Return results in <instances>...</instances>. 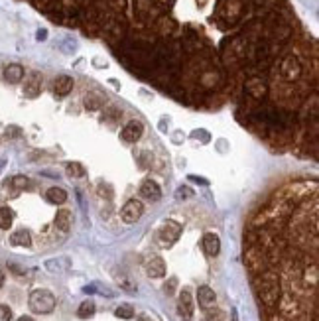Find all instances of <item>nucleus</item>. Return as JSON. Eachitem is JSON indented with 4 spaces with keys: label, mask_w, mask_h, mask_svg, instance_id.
Instances as JSON below:
<instances>
[{
    "label": "nucleus",
    "mask_w": 319,
    "mask_h": 321,
    "mask_svg": "<svg viewBox=\"0 0 319 321\" xmlns=\"http://www.w3.org/2000/svg\"><path fill=\"white\" fill-rule=\"evenodd\" d=\"M120 114H122V112H120L118 108H114V107H112V108H108V110H106V112L103 114V122H108V124H114V122H116V120L120 118Z\"/></svg>",
    "instance_id": "c85d7f7f"
},
{
    "label": "nucleus",
    "mask_w": 319,
    "mask_h": 321,
    "mask_svg": "<svg viewBox=\"0 0 319 321\" xmlns=\"http://www.w3.org/2000/svg\"><path fill=\"white\" fill-rule=\"evenodd\" d=\"M71 221H73V219H71V211H67V209L57 211V215H55V219H53L57 231H61V233H67V231L71 229Z\"/></svg>",
    "instance_id": "a211bd4d"
},
{
    "label": "nucleus",
    "mask_w": 319,
    "mask_h": 321,
    "mask_svg": "<svg viewBox=\"0 0 319 321\" xmlns=\"http://www.w3.org/2000/svg\"><path fill=\"white\" fill-rule=\"evenodd\" d=\"M187 182H193V184H199V186H209V180L199 178V176H187Z\"/></svg>",
    "instance_id": "c9c22d12"
},
{
    "label": "nucleus",
    "mask_w": 319,
    "mask_h": 321,
    "mask_svg": "<svg viewBox=\"0 0 319 321\" xmlns=\"http://www.w3.org/2000/svg\"><path fill=\"white\" fill-rule=\"evenodd\" d=\"M65 174L71 178V180H81L87 176V170L79 164V162H67L65 164Z\"/></svg>",
    "instance_id": "aec40b11"
},
{
    "label": "nucleus",
    "mask_w": 319,
    "mask_h": 321,
    "mask_svg": "<svg viewBox=\"0 0 319 321\" xmlns=\"http://www.w3.org/2000/svg\"><path fill=\"white\" fill-rule=\"evenodd\" d=\"M176 288H178V278H170V280L164 284V292H166L168 295H174Z\"/></svg>",
    "instance_id": "72a5a7b5"
},
{
    "label": "nucleus",
    "mask_w": 319,
    "mask_h": 321,
    "mask_svg": "<svg viewBox=\"0 0 319 321\" xmlns=\"http://www.w3.org/2000/svg\"><path fill=\"white\" fill-rule=\"evenodd\" d=\"M97 195H99L101 199L112 201V197H114V189H112V186H110V184H106V182H101V184L97 186Z\"/></svg>",
    "instance_id": "b1692460"
},
{
    "label": "nucleus",
    "mask_w": 319,
    "mask_h": 321,
    "mask_svg": "<svg viewBox=\"0 0 319 321\" xmlns=\"http://www.w3.org/2000/svg\"><path fill=\"white\" fill-rule=\"evenodd\" d=\"M8 268L14 272V274H26V270L22 268V266H18V264H14V262H8Z\"/></svg>",
    "instance_id": "e433bc0d"
},
{
    "label": "nucleus",
    "mask_w": 319,
    "mask_h": 321,
    "mask_svg": "<svg viewBox=\"0 0 319 321\" xmlns=\"http://www.w3.org/2000/svg\"><path fill=\"white\" fill-rule=\"evenodd\" d=\"M28 303H30V309L34 313H52L55 309V303L57 301H55V295L50 290L40 288V290H34L30 294Z\"/></svg>",
    "instance_id": "f03ea898"
},
{
    "label": "nucleus",
    "mask_w": 319,
    "mask_h": 321,
    "mask_svg": "<svg viewBox=\"0 0 319 321\" xmlns=\"http://www.w3.org/2000/svg\"><path fill=\"white\" fill-rule=\"evenodd\" d=\"M95 301L93 299H85L81 305H79V309H77V315L81 317V319H89V317H93L95 315Z\"/></svg>",
    "instance_id": "5701e85b"
},
{
    "label": "nucleus",
    "mask_w": 319,
    "mask_h": 321,
    "mask_svg": "<svg viewBox=\"0 0 319 321\" xmlns=\"http://www.w3.org/2000/svg\"><path fill=\"white\" fill-rule=\"evenodd\" d=\"M142 213H144V205H142L138 199H130V201H126L124 207L120 209V219H122V223H126V225H134L136 221H140Z\"/></svg>",
    "instance_id": "39448f33"
},
{
    "label": "nucleus",
    "mask_w": 319,
    "mask_h": 321,
    "mask_svg": "<svg viewBox=\"0 0 319 321\" xmlns=\"http://www.w3.org/2000/svg\"><path fill=\"white\" fill-rule=\"evenodd\" d=\"M2 286H4V272L0 270V288H2Z\"/></svg>",
    "instance_id": "ea45409f"
},
{
    "label": "nucleus",
    "mask_w": 319,
    "mask_h": 321,
    "mask_svg": "<svg viewBox=\"0 0 319 321\" xmlns=\"http://www.w3.org/2000/svg\"><path fill=\"white\" fill-rule=\"evenodd\" d=\"M42 83H44V79L40 73H36V71L30 73V77L26 79V85H24V95L28 99H36L42 93Z\"/></svg>",
    "instance_id": "9d476101"
},
{
    "label": "nucleus",
    "mask_w": 319,
    "mask_h": 321,
    "mask_svg": "<svg viewBox=\"0 0 319 321\" xmlns=\"http://www.w3.org/2000/svg\"><path fill=\"white\" fill-rule=\"evenodd\" d=\"M193 195H195V191H193L191 187H187V186H182V187L176 189V199H180V201H184V199H191Z\"/></svg>",
    "instance_id": "c756f323"
},
{
    "label": "nucleus",
    "mask_w": 319,
    "mask_h": 321,
    "mask_svg": "<svg viewBox=\"0 0 319 321\" xmlns=\"http://www.w3.org/2000/svg\"><path fill=\"white\" fill-rule=\"evenodd\" d=\"M136 160H138V166H140V170H146V168L152 164V154H150L148 150H142V152L136 156Z\"/></svg>",
    "instance_id": "cd10ccee"
},
{
    "label": "nucleus",
    "mask_w": 319,
    "mask_h": 321,
    "mask_svg": "<svg viewBox=\"0 0 319 321\" xmlns=\"http://www.w3.org/2000/svg\"><path fill=\"white\" fill-rule=\"evenodd\" d=\"M182 136H184V134H182L180 130H176V132H174V138H172V140H174V144H182V140H184Z\"/></svg>",
    "instance_id": "58836bf2"
},
{
    "label": "nucleus",
    "mask_w": 319,
    "mask_h": 321,
    "mask_svg": "<svg viewBox=\"0 0 319 321\" xmlns=\"http://www.w3.org/2000/svg\"><path fill=\"white\" fill-rule=\"evenodd\" d=\"M191 138L193 140H197V142H201V144H207V142H211V136H209V132L207 130H193L191 132Z\"/></svg>",
    "instance_id": "2f4dec72"
},
{
    "label": "nucleus",
    "mask_w": 319,
    "mask_h": 321,
    "mask_svg": "<svg viewBox=\"0 0 319 321\" xmlns=\"http://www.w3.org/2000/svg\"><path fill=\"white\" fill-rule=\"evenodd\" d=\"M8 184H10V187H14L16 193H18V191H24V189L30 187V180H28L26 176H14Z\"/></svg>",
    "instance_id": "393cba45"
},
{
    "label": "nucleus",
    "mask_w": 319,
    "mask_h": 321,
    "mask_svg": "<svg viewBox=\"0 0 319 321\" xmlns=\"http://www.w3.org/2000/svg\"><path fill=\"white\" fill-rule=\"evenodd\" d=\"M201 244H203V250H205L207 256H217V254L221 252V239H219V235H215V233L203 235Z\"/></svg>",
    "instance_id": "ddd939ff"
},
{
    "label": "nucleus",
    "mask_w": 319,
    "mask_h": 321,
    "mask_svg": "<svg viewBox=\"0 0 319 321\" xmlns=\"http://www.w3.org/2000/svg\"><path fill=\"white\" fill-rule=\"evenodd\" d=\"M14 223V211L10 207H0V229L2 231H8Z\"/></svg>",
    "instance_id": "412c9836"
},
{
    "label": "nucleus",
    "mask_w": 319,
    "mask_h": 321,
    "mask_svg": "<svg viewBox=\"0 0 319 321\" xmlns=\"http://www.w3.org/2000/svg\"><path fill=\"white\" fill-rule=\"evenodd\" d=\"M246 93L252 97V99H264L266 93H268V87H266V81L262 77H250L244 85Z\"/></svg>",
    "instance_id": "6e6552de"
},
{
    "label": "nucleus",
    "mask_w": 319,
    "mask_h": 321,
    "mask_svg": "<svg viewBox=\"0 0 319 321\" xmlns=\"http://www.w3.org/2000/svg\"><path fill=\"white\" fill-rule=\"evenodd\" d=\"M178 313L184 321H191L193 317V295L187 288H184L180 292V297H178Z\"/></svg>",
    "instance_id": "423d86ee"
},
{
    "label": "nucleus",
    "mask_w": 319,
    "mask_h": 321,
    "mask_svg": "<svg viewBox=\"0 0 319 321\" xmlns=\"http://www.w3.org/2000/svg\"><path fill=\"white\" fill-rule=\"evenodd\" d=\"M144 268H146L148 278H164L166 276V262H164V258H160V256L148 258Z\"/></svg>",
    "instance_id": "1a4fd4ad"
},
{
    "label": "nucleus",
    "mask_w": 319,
    "mask_h": 321,
    "mask_svg": "<svg viewBox=\"0 0 319 321\" xmlns=\"http://www.w3.org/2000/svg\"><path fill=\"white\" fill-rule=\"evenodd\" d=\"M182 231H184V227H182L178 221L168 219V221L162 225V229H160V241H162L164 246H172V244L178 242V239L182 237Z\"/></svg>",
    "instance_id": "20e7f679"
},
{
    "label": "nucleus",
    "mask_w": 319,
    "mask_h": 321,
    "mask_svg": "<svg viewBox=\"0 0 319 321\" xmlns=\"http://www.w3.org/2000/svg\"><path fill=\"white\" fill-rule=\"evenodd\" d=\"M105 95H101V93H97V91H89L85 97H83V105H85V108L87 110H99L103 105H105Z\"/></svg>",
    "instance_id": "2eb2a0df"
},
{
    "label": "nucleus",
    "mask_w": 319,
    "mask_h": 321,
    "mask_svg": "<svg viewBox=\"0 0 319 321\" xmlns=\"http://www.w3.org/2000/svg\"><path fill=\"white\" fill-rule=\"evenodd\" d=\"M73 87H75V81H73L71 75H57L55 81H53V93H55L57 97L69 95V93L73 91Z\"/></svg>",
    "instance_id": "9b49d317"
},
{
    "label": "nucleus",
    "mask_w": 319,
    "mask_h": 321,
    "mask_svg": "<svg viewBox=\"0 0 319 321\" xmlns=\"http://www.w3.org/2000/svg\"><path fill=\"white\" fill-rule=\"evenodd\" d=\"M138 321H148V319H146V317H140V319H138Z\"/></svg>",
    "instance_id": "37998d69"
},
{
    "label": "nucleus",
    "mask_w": 319,
    "mask_h": 321,
    "mask_svg": "<svg viewBox=\"0 0 319 321\" xmlns=\"http://www.w3.org/2000/svg\"><path fill=\"white\" fill-rule=\"evenodd\" d=\"M205 321H225V313L221 309H215V311H209Z\"/></svg>",
    "instance_id": "f704fd0d"
},
{
    "label": "nucleus",
    "mask_w": 319,
    "mask_h": 321,
    "mask_svg": "<svg viewBox=\"0 0 319 321\" xmlns=\"http://www.w3.org/2000/svg\"><path fill=\"white\" fill-rule=\"evenodd\" d=\"M46 199L50 201V203H53V205H63L65 201H67V191L65 189H61V187H50L48 191H46Z\"/></svg>",
    "instance_id": "6ab92c4d"
},
{
    "label": "nucleus",
    "mask_w": 319,
    "mask_h": 321,
    "mask_svg": "<svg viewBox=\"0 0 319 321\" xmlns=\"http://www.w3.org/2000/svg\"><path fill=\"white\" fill-rule=\"evenodd\" d=\"M4 79H6L8 83H12V85L20 83V81L24 79V67H22L20 63H10V65H6V69H4Z\"/></svg>",
    "instance_id": "dca6fc26"
},
{
    "label": "nucleus",
    "mask_w": 319,
    "mask_h": 321,
    "mask_svg": "<svg viewBox=\"0 0 319 321\" xmlns=\"http://www.w3.org/2000/svg\"><path fill=\"white\" fill-rule=\"evenodd\" d=\"M10 244H12V246H22V248L32 246V235H30V231H26V229L14 231V233L10 235Z\"/></svg>",
    "instance_id": "f3484780"
},
{
    "label": "nucleus",
    "mask_w": 319,
    "mask_h": 321,
    "mask_svg": "<svg viewBox=\"0 0 319 321\" xmlns=\"http://www.w3.org/2000/svg\"><path fill=\"white\" fill-rule=\"evenodd\" d=\"M4 164H6V162H4V160H0V172H2V168H4Z\"/></svg>",
    "instance_id": "79ce46f5"
},
{
    "label": "nucleus",
    "mask_w": 319,
    "mask_h": 321,
    "mask_svg": "<svg viewBox=\"0 0 319 321\" xmlns=\"http://www.w3.org/2000/svg\"><path fill=\"white\" fill-rule=\"evenodd\" d=\"M36 38H38L40 42H44V40H48V30H38V34H36Z\"/></svg>",
    "instance_id": "4c0bfd02"
},
{
    "label": "nucleus",
    "mask_w": 319,
    "mask_h": 321,
    "mask_svg": "<svg viewBox=\"0 0 319 321\" xmlns=\"http://www.w3.org/2000/svg\"><path fill=\"white\" fill-rule=\"evenodd\" d=\"M140 195L144 199H150V201H160V197H162V189H160V186L154 180H144L142 186H140Z\"/></svg>",
    "instance_id": "f8f14e48"
},
{
    "label": "nucleus",
    "mask_w": 319,
    "mask_h": 321,
    "mask_svg": "<svg viewBox=\"0 0 319 321\" xmlns=\"http://www.w3.org/2000/svg\"><path fill=\"white\" fill-rule=\"evenodd\" d=\"M0 321H12V309L4 303H0Z\"/></svg>",
    "instance_id": "473e14b6"
},
{
    "label": "nucleus",
    "mask_w": 319,
    "mask_h": 321,
    "mask_svg": "<svg viewBox=\"0 0 319 321\" xmlns=\"http://www.w3.org/2000/svg\"><path fill=\"white\" fill-rule=\"evenodd\" d=\"M46 268L50 272H63V270L69 268V260L67 258H52V260L46 262Z\"/></svg>",
    "instance_id": "4be33fe9"
},
{
    "label": "nucleus",
    "mask_w": 319,
    "mask_h": 321,
    "mask_svg": "<svg viewBox=\"0 0 319 321\" xmlns=\"http://www.w3.org/2000/svg\"><path fill=\"white\" fill-rule=\"evenodd\" d=\"M4 136H6L8 140H16V138H20V136H22V128H20V126H14V124H10V126H6Z\"/></svg>",
    "instance_id": "7c9ffc66"
},
{
    "label": "nucleus",
    "mask_w": 319,
    "mask_h": 321,
    "mask_svg": "<svg viewBox=\"0 0 319 321\" xmlns=\"http://www.w3.org/2000/svg\"><path fill=\"white\" fill-rule=\"evenodd\" d=\"M116 282H118V286L122 288V290H126V292H136V286L130 282V278L126 276V274H116Z\"/></svg>",
    "instance_id": "bb28decb"
},
{
    "label": "nucleus",
    "mask_w": 319,
    "mask_h": 321,
    "mask_svg": "<svg viewBox=\"0 0 319 321\" xmlns=\"http://www.w3.org/2000/svg\"><path fill=\"white\" fill-rule=\"evenodd\" d=\"M18 321H34V319H32V317H30V315H22V317H20V319H18Z\"/></svg>",
    "instance_id": "a19ab883"
},
{
    "label": "nucleus",
    "mask_w": 319,
    "mask_h": 321,
    "mask_svg": "<svg viewBox=\"0 0 319 321\" xmlns=\"http://www.w3.org/2000/svg\"><path fill=\"white\" fill-rule=\"evenodd\" d=\"M244 264L264 321H317V193L270 205L244 237Z\"/></svg>",
    "instance_id": "f257e3e1"
},
{
    "label": "nucleus",
    "mask_w": 319,
    "mask_h": 321,
    "mask_svg": "<svg viewBox=\"0 0 319 321\" xmlns=\"http://www.w3.org/2000/svg\"><path fill=\"white\" fill-rule=\"evenodd\" d=\"M280 75L288 83H293V81H297L301 77V63H299V59L293 54H290V55H286L282 59V63H280Z\"/></svg>",
    "instance_id": "7ed1b4c3"
},
{
    "label": "nucleus",
    "mask_w": 319,
    "mask_h": 321,
    "mask_svg": "<svg viewBox=\"0 0 319 321\" xmlns=\"http://www.w3.org/2000/svg\"><path fill=\"white\" fill-rule=\"evenodd\" d=\"M197 299H199V305L203 309H211L215 303H217V294L215 290H211L209 286H199L197 290Z\"/></svg>",
    "instance_id": "4468645a"
},
{
    "label": "nucleus",
    "mask_w": 319,
    "mask_h": 321,
    "mask_svg": "<svg viewBox=\"0 0 319 321\" xmlns=\"http://www.w3.org/2000/svg\"><path fill=\"white\" fill-rule=\"evenodd\" d=\"M144 134V124L140 120H130L122 130H120V138L126 144H136Z\"/></svg>",
    "instance_id": "0eeeda50"
},
{
    "label": "nucleus",
    "mask_w": 319,
    "mask_h": 321,
    "mask_svg": "<svg viewBox=\"0 0 319 321\" xmlns=\"http://www.w3.org/2000/svg\"><path fill=\"white\" fill-rule=\"evenodd\" d=\"M114 315H116L118 319H132V317H134V309H132V305L122 303V305H118V307L114 309Z\"/></svg>",
    "instance_id": "a878e982"
}]
</instances>
